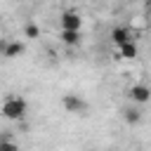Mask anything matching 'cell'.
<instances>
[{
  "instance_id": "cell-4",
  "label": "cell",
  "mask_w": 151,
  "mask_h": 151,
  "mask_svg": "<svg viewBox=\"0 0 151 151\" xmlns=\"http://www.w3.org/2000/svg\"><path fill=\"white\" fill-rule=\"evenodd\" d=\"M59 24H61V28H64V31H80L83 19H80V14H78V12H64V14H61V19H59Z\"/></svg>"
},
{
  "instance_id": "cell-8",
  "label": "cell",
  "mask_w": 151,
  "mask_h": 151,
  "mask_svg": "<svg viewBox=\"0 0 151 151\" xmlns=\"http://www.w3.org/2000/svg\"><path fill=\"white\" fill-rule=\"evenodd\" d=\"M118 54H120L123 59H134V57L139 54V50H137L134 40H130V42H125V45H120V47H118Z\"/></svg>"
},
{
  "instance_id": "cell-1",
  "label": "cell",
  "mask_w": 151,
  "mask_h": 151,
  "mask_svg": "<svg viewBox=\"0 0 151 151\" xmlns=\"http://www.w3.org/2000/svg\"><path fill=\"white\" fill-rule=\"evenodd\" d=\"M28 111V104L24 97H5L2 101V116L7 120H21Z\"/></svg>"
},
{
  "instance_id": "cell-9",
  "label": "cell",
  "mask_w": 151,
  "mask_h": 151,
  "mask_svg": "<svg viewBox=\"0 0 151 151\" xmlns=\"http://www.w3.org/2000/svg\"><path fill=\"white\" fill-rule=\"evenodd\" d=\"M142 120V111H137V109H127L125 111V123L127 125H137Z\"/></svg>"
},
{
  "instance_id": "cell-11",
  "label": "cell",
  "mask_w": 151,
  "mask_h": 151,
  "mask_svg": "<svg viewBox=\"0 0 151 151\" xmlns=\"http://www.w3.org/2000/svg\"><path fill=\"white\" fill-rule=\"evenodd\" d=\"M0 151H19V144L12 139H2L0 142Z\"/></svg>"
},
{
  "instance_id": "cell-3",
  "label": "cell",
  "mask_w": 151,
  "mask_h": 151,
  "mask_svg": "<svg viewBox=\"0 0 151 151\" xmlns=\"http://www.w3.org/2000/svg\"><path fill=\"white\" fill-rule=\"evenodd\" d=\"M127 97L134 104H146V101H151V87L144 85V83H137V85H132L127 90Z\"/></svg>"
},
{
  "instance_id": "cell-12",
  "label": "cell",
  "mask_w": 151,
  "mask_h": 151,
  "mask_svg": "<svg viewBox=\"0 0 151 151\" xmlns=\"http://www.w3.org/2000/svg\"><path fill=\"white\" fill-rule=\"evenodd\" d=\"M146 12H149V17H151V0H146Z\"/></svg>"
},
{
  "instance_id": "cell-5",
  "label": "cell",
  "mask_w": 151,
  "mask_h": 151,
  "mask_svg": "<svg viewBox=\"0 0 151 151\" xmlns=\"http://www.w3.org/2000/svg\"><path fill=\"white\" fill-rule=\"evenodd\" d=\"M24 42H19V40H5L2 42V57H7V59H17L19 54H24Z\"/></svg>"
},
{
  "instance_id": "cell-2",
  "label": "cell",
  "mask_w": 151,
  "mask_h": 151,
  "mask_svg": "<svg viewBox=\"0 0 151 151\" xmlns=\"http://www.w3.org/2000/svg\"><path fill=\"white\" fill-rule=\"evenodd\" d=\"M61 104H64V109H66L68 113L83 116V113L87 111V101H85L80 94H64V97H61Z\"/></svg>"
},
{
  "instance_id": "cell-10",
  "label": "cell",
  "mask_w": 151,
  "mask_h": 151,
  "mask_svg": "<svg viewBox=\"0 0 151 151\" xmlns=\"http://www.w3.org/2000/svg\"><path fill=\"white\" fill-rule=\"evenodd\" d=\"M24 35H26V38H31V40H33V38H38V35H40V26H38V24H33V21H28V24L24 26Z\"/></svg>"
},
{
  "instance_id": "cell-7",
  "label": "cell",
  "mask_w": 151,
  "mask_h": 151,
  "mask_svg": "<svg viewBox=\"0 0 151 151\" xmlns=\"http://www.w3.org/2000/svg\"><path fill=\"white\" fill-rule=\"evenodd\" d=\"M59 40H61L64 45L73 47V45H78V42H80V31H64V28H61V33H59Z\"/></svg>"
},
{
  "instance_id": "cell-13",
  "label": "cell",
  "mask_w": 151,
  "mask_h": 151,
  "mask_svg": "<svg viewBox=\"0 0 151 151\" xmlns=\"http://www.w3.org/2000/svg\"><path fill=\"white\" fill-rule=\"evenodd\" d=\"M109 151H113V149H109Z\"/></svg>"
},
{
  "instance_id": "cell-6",
  "label": "cell",
  "mask_w": 151,
  "mask_h": 151,
  "mask_svg": "<svg viewBox=\"0 0 151 151\" xmlns=\"http://www.w3.org/2000/svg\"><path fill=\"white\" fill-rule=\"evenodd\" d=\"M111 40H113V45H125V42H130L132 40V33H130V28H125V26H116L113 31H111Z\"/></svg>"
}]
</instances>
